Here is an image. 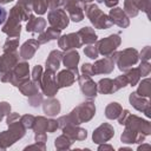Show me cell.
<instances>
[{
	"label": "cell",
	"mask_w": 151,
	"mask_h": 151,
	"mask_svg": "<svg viewBox=\"0 0 151 151\" xmlns=\"http://www.w3.org/2000/svg\"><path fill=\"white\" fill-rule=\"evenodd\" d=\"M5 17H6V12H5V9H4V8H1V7H0V24L5 20Z\"/></svg>",
	"instance_id": "cell-1"
}]
</instances>
